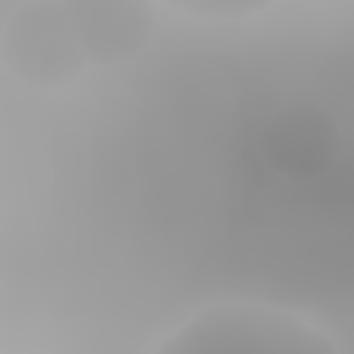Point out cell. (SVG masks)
Returning a JSON list of instances; mask_svg holds the SVG:
<instances>
[{"mask_svg":"<svg viewBox=\"0 0 354 354\" xmlns=\"http://www.w3.org/2000/svg\"><path fill=\"white\" fill-rule=\"evenodd\" d=\"M335 340L304 318L266 304L227 301L207 307L174 329L160 354H230V351H274V354H335Z\"/></svg>","mask_w":354,"mask_h":354,"instance_id":"cell-1","label":"cell"},{"mask_svg":"<svg viewBox=\"0 0 354 354\" xmlns=\"http://www.w3.org/2000/svg\"><path fill=\"white\" fill-rule=\"evenodd\" d=\"M0 61L30 88H69L88 66L61 0H30L0 33Z\"/></svg>","mask_w":354,"mask_h":354,"instance_id":"cell-2","label":"cell"},{"mask_svg":"<svg viewBox=\"0 0 354 354\" xmlns=\"http://www.w3.org/2000/svg\"><path fill=\"white\" fill-rule=\"evenodd\" d=\"M75 39L94 66L133 61L155 33L152 0H61Z\"/></svg>","mask_w":354,"mask_h":354,"instance_id":"cell-3","label":"cell"},{"mask_svg":"<svg viewBox=\"0 0 354 354\" xmlns=\"http://www.w3.org/2000/svg\"><path fill=\"white\" fill-rule=\"evenodd\" d=\"M171 8L210 22H238L268 11L279 0H166Z\"/></svg>","mask_w":354,"mask_h":354,"instance_id":"cell-4","label":"cell"}]
</instances>
